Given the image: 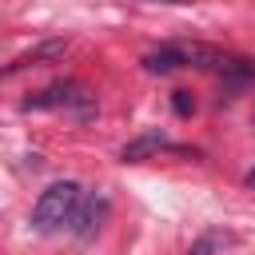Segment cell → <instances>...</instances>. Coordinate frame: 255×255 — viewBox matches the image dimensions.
<instances>
[{
    "label": "cell",
    "instance_id": "6da1fadb",
    "mask_svg": "<svg viewBox=\"0 0 255 255\" xmlns=\"http://www.w3.org/2000/svg\"><path fill=\"white\" fill-rule=\"evenodd\" d=\"M80 195H84V191H80L76 179H56V183H48V187L40 191L36 207H32V231L52 235V231H60L64 223H72V211H76Z\"/></svg>",
    "mask_w": 255,
    "mask_h": 255
},
{
    "label": "cell",
    "instance_id": "7a4b0ae2",
    "mask_svg": "<svg viewBox=\"0 0 255 255\" xmlns=\"http://www.w3.org/2000/svg\"><path fill=\"white\" fill-rule=\"evenodd\" d=\"M48 108H72V112H80L84 120L96 112L88 88L76 84V80H56V84H48L44 92H36V96L24 100V112H48Z\"/></svg>",
    "mask_w": 255,
    "mask_h": 255
},
{
    "label": "cell",
    "instance_id": "3957f363",
    "mask_svg": "<svg viewBox=\"0 0 255 255\" xmlns=\"http://www.w3.org/2000/svg\"><path fill=\"white\" fill-rule=\"evenodd\" d=\"M108 219V195L92 191V195H80L76 211H72V235L76 239H96V231L104 227Z\"/></svg>",
    "mask_w": 255,
    "mask_h": 255
},
{
    "label": "cell",
    "instance_id": "277c9868",
    "mask_svg": "<svg viewBox=\"0 0 255 255\" xmlns=\"http://www.w3.org/2000/svg\"><path fill=\"white\" fill-rule=\"evenodd\" d=\"M163 147H171L167 135H163L159 128H147V131H139L135 139H128V143L120 147V159H124V163H143V159H151V155L163 151Z\"/></svg>",
    "mask_w": 255,
    "mask_h": 255
},
{
    "label": "cell",
    "instance_id": "5b68a950",
    "mask_svg": "<svg viewBox=\"0 0 255 255\" xmlns=\"http://www.w3.org/2000/svg\"><path fill=\"white\" fill-rule=\"evenodd\" d=\"M179 68H187L179 44H163V48H155V52L143 56V72H151V76H171V72H179Z\"/></svg>",
    "mask_w": 255,
    "mask_h": 255
},
{
    "label": "cell",
    "instance_id": "8992f818",
    "mask_svg": "<svg viewBox=\"0 0 255 255\" xmlns=\"http://www.w3.org/2000/svg\"><path fill=\"white\" fill-rule=\"evenodd\" d=\"M171 108H175V116H191V112H195L191 92H171Z\"/></svg>",
    "mask_w": 255,
    "mask_h": 255
},
{
    "label": "cell",
    "instance_id": "52a82bcc",
    "mask_svg": "<svg viewBox=\"0 0 255 255\" xmlns=\"http://www.w3.org/2000/svg\"><path fill=\"white\" fill-rule=\"evenodd\" d=\"M215 243H219V235H215V231H207V235H199V239L191 243V251H187V255H211V251H215Z\"/></svg>",
    "mask_w": 255,
    "mask_h": 255
},
{
    "label": "cell",
    "instance_id": "ba28073f",
    "mask_svg": "<svg viewBox=\"0 0 255 255\" xmlns=\"http://www.w3.org/2000/svg\"><path fill=\"white\" fill-rule=\"evenodd\" d=\"M243 183H247V187H255V167H251V171L243 175Z\"/></svg>",
    "mask_w": 255,
    "mask_h": 255
},
{
    "label": "cell",
    "instance_id": "9c48e42d",
    "mask_svg": "<svg viewBox=\"0 0 255 255\" xmlns=\"http://www.w3.org/2000/svg\"><path fill=\"white\" fill-rule=\"evenodd\" d=\"M159 4H191V0H159Z\"/></svg>",
    "mask_w": 255,
    "mask_h": 255
},
{
    "label": "cell",
    "instance_id": "30bf717a",
    "mask_svg": "<svg viewBox=\"0 0 255 255\" xmlns=\"http://www.w3.org/2000/svg\"><path fill=\"white\" fill-rule=\"evenodd\" d=\"M251 124H255V116H251Z\"/></svg>",
    "mask_w": 255,
    "mask_h": 255
}]
</instances>
